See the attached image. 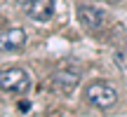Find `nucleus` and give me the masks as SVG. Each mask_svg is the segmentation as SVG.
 Segmentation results:
<instances>
[{
	"label": "nucleus",
	"mask_w": 127,
	"mask_h": 117,
	"mask_svg": "<svg viewBox=\"0 0 127 117\" xmlns=\"http://www.w3.org/2000/svg\"><path fill=\"white\" fill-rule=\"evenodd\" d=\"M85 98L99 110H108L118 103V89L106 80H94L85 87Z\"/></svg>",
	"instance_id": "obj_1"
},
{
	"label": "nucleus",
	"mask_w": 127,
	"mask_h": 117,
	"mask_svg": "<svg viewBox=\"0 0 127 117\" xmlns=\"http://www.w3.org/2000/svg\"><path fill=\"white\" fill-rule=\"evenodd\" d=\"M0 89L7 94H26L31 89V75L19 66L2 68L0 70Z\"/></svg>",
	"instance_id": "obj_2"
},
{
	"label": "nucleus",
	"mask_w": 127,
	"mask_h": 117,
	"mask_svg": "<svg viewBox=\"0 0 127 117\" xmlns=\"http://www.w3.org/2000/svg\"><path fill=\"white\" fill-rule=\"evenodd\" d=\"M78 19L87 31H101L108 23V14L104 9L94 7V5H80L78 7Z\"/></svg>",
	"instance_id": "obj_3"
},
{
	"label": "nucleus",
	"mask_w": 127,
	"mask_h": 117,
	"mask_svg": "<svg viewBox=\"0 0 127 117\" xmlns=\"http://www.w3.org/2000/svg\"><path fill=\"white\" fill-rule=\"evenodd\" d=\"M24 9L33 21L47 23V21H52L57 7H54V0H24Z\"/></svg>",
	"instance_id": "obj_4"
},
{
	"label": "nucleus",
	"mask_w": 127,
	"mask_h": 117,
	"mask_svg": "<svg viewBox=\"0 0 127 117\" xmlns=\"http://www.w3.org/2000/svg\"><path fill=\"white\" fill-rule=\"evenodd\" d=\"M26 47V31L24 28H5L0 31V52H19Z\"/></svg>",
	"instance_id": "obj_5"
},
{
	"label": "nucleus",
	"mask_w": 127,
	"mask_h": 117,
	"mask_svg": "<svg viewBox=\"0 0 127 117\" xmlns=\"http://www.w3.org/2000/svg\"><path fill=\"white\" fill-rule=\"evenodd\" d=\"M78 82H80V73H78V70H71V68H59V70L52 75V84H54L57 89L66 91V94L75 89Z\"/></svg>",
	"instance_id": "obj_6"
},
{
	"label": "nucleus",
	"mask_w": 127,
	"mask_h": 117,
	"mask_svg": "<svg viewBox=\"0 0 127 117\" xmlns=\"http://www.w3.org/2000/svg\"><path fill=\"white\" fill-rule=\"evenodd\" d=\"M113 58H115V63H118L123 70H127V49H118L113 54Z\"/></svg>",
	"instance_id": "obj_7"
}]
</instances>
